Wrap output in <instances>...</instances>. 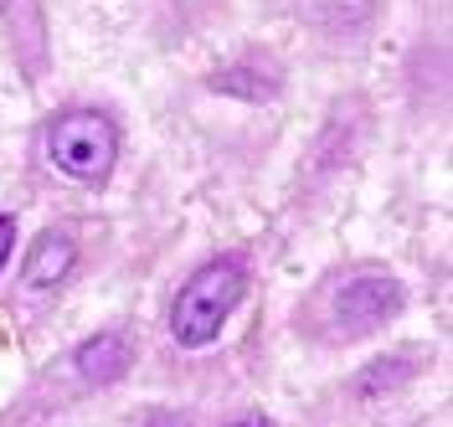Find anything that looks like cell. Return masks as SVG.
<instances>
[{"label":"cell","instance_id":"1","mask_svg":"<svg viewBox=\"0 0 453 427\" xmlns=\"http://www.w3.org/2000/svg\"><path fill=\"white\" fill-rule=\"evenodd\" d=\"M242 288H248V268L237 253H222L211 263H201L196 273L180 284L175 304H170V335L186 350H206V345L222 335L226 314L242 304Z\"/></svg>","mask_w":453,"mask_h":427},{"label":"cell","instance_id":"9","mask_svg":"<svg viewBox=\"0 0 453 427\" xmlns=\"http://www.w3.org/2000/svg\"><path fill=\"white\" fill-rule=\"evenodd\" d=\"M11 248H16V217H5V211H0V268L11 263Z\"/></svg>","mask_w":453,"mask_h":427},{"label":"cell","instance_id":"11","mask_svg":"<svg viewBox=\"0 0 453 427\" xmlns=\"http://www.w3.org/2000/svg\"><path fill=\"white\" fill-rule=\"evenodd\" d=\"M232 427H273V423H263V417H248V423H232Z\"/></svg>","mask_w":453,"mask_h":427},{"label":"cell","instance_id":"10","mask_svg":"<svg viewBox=\"0 0 453 427\" xmlns=\"http://www.w3.org/2000/svg\"><path fill=\"white\" fill-rule=\"evenodd\" d=\"M144 427H186V417H175V412H150Z\"/></svg>","mask_w":453,"mask_h":427},{"label":"cell","instance_id":"3","mask_svg":"<svg viewBox=\"0 0 453 427\" xmlns=\"http://www.w3.org/2000/svg\"><path fill=\"white\" fill-rule=\"evenodd\" d=\"M402 309V284L387 273H356L330 294V324L335 335H371Z\"/></svg>","mask_w":453,"mask_h":427},{"label":"cell","instance_id":"7","mask_svg":"<svg viewBox=\"0 0 453 427\" xmlns=\"http://www.w3.org/2000/svg\"><path fill=\"white\" fill-rule=\"evenodd\" d=\"M418 370H423V361H418V355H402V361H376V366H366L361 376H356V392H361V397H371V392H376V381H387L381 392H392V386H402V381H412Z\"/></svg>","mask_w":453,"mask_h":427},{"label":"cell","instance_id":"6","mask_svg":"<svg viewBox=\"0 0 453 427\" xmlns=\"http://www.w3.org/2000/svg\"><path fill=\"white\" fill-rule=\"evenodd\" d=\"M129 361H134V345L124 340L119 330L83 340L78 345V355H73V366H78V376H83L88 386H113V381L129 370Z\"/></svg>","mask_w":453,"mask_h":427},{"label":"cell","instance_id":"5","mask_svg":"<svg viewBox=\"0 0 453 427\" xmlns=\"http://www.w3.org/2000/svg\"><path fill=\"white\" fill-rule=\"evenodd\" d=\"M73 263H78V242H73L62 227H47L36 242H31L27 263H21V284H27L31 294H47V288H57L67 273H73Z\"/></svg>","mask_w":453,"mask_h":427},{"label":"cell","instance_id":"2","mask_svg":"<svg viewBox=\"0 0 453 427\" xmlns=\"http://www.w3.org/2000/svg\"><path fill=\"white\" fill-rule=\"evenodd\" d=\"M47 160L78 186H104L119 160V129L98 109H67L47 124Z\"/></svg>","mask_w":453,"mask_h":427},{"label":"cell","instance_id":"4","mask_svg":"<svg viewBox=\"0 0 453 427\" xmlns=\"http://www.w3.org/2000/svg\"><path fill=\"white\" fill-rule=\"evenodd\" d=\"M0 27H5V36H11L16 57L27 62V72L42 78V72H47V52H52L42 0H0Z\"/></svg>","mask_w":453,"mask_h":427},{"label":"cell","instance_id":"8","mask_svg":"<svg viewBox=\"0 0 453 427\" xmlns=\"http://www.w3.org/2000/svg\"><path fill=\"white\" fill-rule=\"evenodd\" d=\"M211 88H226V93H242L248 103H263V98L273 93V83H257V78L248 72V67H232V72H217V78H211Z\"/></svg>","mask_w":453,"mask_h":427}]
</instances>
